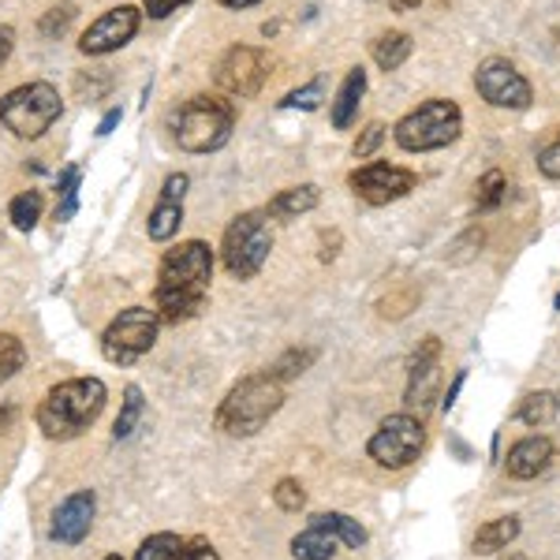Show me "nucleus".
Wrapping results in <instances>:
<instances>
[{
    "label": "nucleus",
    "instance_id": "34",
    "mask_svg": "<svg viewBox=\"0 0 560 560\" xmlns=\"http://www.w3.org/2000/svg\"><path fill=\"white\" fill-rule=\"evenodd\" d=\"M108 83H113V79H108L105 71H79V75H75V94L83 97V102H97V97L108 90Z\"/></svg>",
    "mask_w": 560,
    "mask_h": 560
},
{
    "label": "nucleus",
    "instance_id": "26",
    "mask_svg": "<svg viewBox=\"0 0 560 560\" xmlns=\"http://www.w3.org/2000/svg\"><path fill=\"white\" fill-rule=\"evenodd\" d=\"M79 184H83V168L68 165L57 179V221H71L79 213Z\"/></svg>",
    "mask_w": 560,
    "mask_h": 560
},
{
    "label": "nucleus",
    "instance_id": "11",
    "mask_svg": "<svg viewBox=\"0 0 560 560\" xmlns=\"http://www.w3.org/2000/svg\"><path fill=\"white\" fill-rule=\"evenodd\" d=\"M348 184L366 206H388V202L408 198L415 187H419V173L388 165V161H370V165L355 168V173L348 176Z\"/></svg>",
    "mask_w": 560,
    "mask_h": 560
},
{
    "label": "nucleus",
    "instance_id": "49",
    "mask_svg": "<svg viewBox=\"0 0 560 560\" xmlns=\"http://www.w3.org/2000/svg\"><path fill=\"white\" fill-rule=\"evenodd\" d=\"M553 306H557V311H560V292H557V300H553Z\"/></svg>",
    "mask_w": 560,
    "mask_h": 560
},
{
    "label": "nucleus",
    "instance_id": "43",
    "mask_svg": "<svg viewBox=\"0 0 560 560\" xmlns=\"http://www.w3.org/2000/svg\"><path fill=\"white\" fill-rule=\"evenodd\" d=\"M12 419H15V408H4V411H0V433L12 427Z\"/></svg>",
    "mask_w": 560,
    "mask_h": 560
},
{
    "label": "nucleus",
    "instance_id": "50",
    "mask_svg": "<svg viewBox=\"0 0 560 560\" xmlns=\"http://www.w3.org/2000/svg\"><path fill=\"white\" fill-rule=\"evenodd\" d=\"M509 560H523V557H509Z\"/></svg>",
    "mask_w": 560,
    "mask_h": 560
},
{
    "label": "nucleus",
    "instance_id": "38",
    "mask_svg": "<svg viewBox=\"0 0 560 560\" xmlns=\"http://www.w3.org/2000/svg\"><path fill=\"white\" fill-rule=\"evenodd\" d=\"M382 139H385V124H366L363 135L355 139V158H370V153L382 147Z\"/></svg>",
    "mask_w": 560,
    "mask_h": 560
},
{
    "label": "nucleus",
    "instance_id": "1",
    "mask_svg": "<svg viewBox=\"0 0 560 560\" xmlns=\"http://www.w3.org/2000/svg\"><path fill=\"white\" fill-rule=\"evenodd\" d=\"M213 280V250L202 240H187L179 247L165 250L153 288V311L165 325L191 322L206 306Z\"/></svg>",
    "mask_w": 560,
    "mask_h": 560
},
{
    "label": "nucleus",
    "instance_id": "47",
    "mask_svg": "<svg viewBox=\"0 0 560 560\" xmlns=\"http://www.w3.org/2000/svg\"><path fill=\"white\" fill-rule=\"evenodd\" d=\"M553 38H557V45H560V23H557V31H553Z\"/></svg>",
    "mask_w": 560,
    "mask_h": 560
},
{
    "label": "nucleus",
    "instance_id": "31",
    "mask_svg": "<svg viewBox=\"0 0 560 560\" xmlns=\"http://www.w3.org/2000/svg\"><path fill=\"white\" fill-rule=\"evenodd\" d=\"M179 546H184L179 535H173V530H161V535H150L147 541H142L135 560H176Z\"/></svg>",
    "mask_w": 560,
    "mask_h": 560
},
{
    "label": "nucleus",
    "instance_id": "36",
    "mask_svg": "<svg viewBox=\"0 0 560 560\" xmlns=\"http://www.w3.org/2000/svg\"><path fill=\"white\" fill-rule=\"evenodd\" d=\"M176 560H221V557H217L210 538H187L184 546H179Z\"/></svg>",
    "mask_w": 560,
    "mask_h": 560
},
{
    "label": "nucleus",
    "instance_id": "39",
    "mask_svg": "<svg viewBox=\"0 0 560 560\" xmlns=\"http://www.w3.org/2000/svg\"><path fill=\"white\" fill-rule=\"evenodd\" d=\"M184 4H191V0H142L150 20H165V15H173L176 8H184Z\"/></svg>",
    "mask_w": 560,
    "mask_h": 560
},
{
    "label": "nucleus",
    "instance_id": "40",
    "mask_svg": "<svg viewBox=\"0 0 560 560\" xmlns=\"http://www.w3.org/2000/svg\"><path fill=\"white\" fill-rule=\"evenodd\" d=\"M120 120H124L120 108H108V113L102 116V124H97V135H102V139H105V135H113V131H116V124H120Z\"/></svg>",
    "mask_w": 560,
    "mask_h": 560
},
{
    "label": "nucleus",
    "instance_id": "4",
    "mask_svg": "<svg viewBox=\"0 0 560 560\" xmlns=\"http://www.w3.org/2000/svg\"><path fill=\"white\" fill-rule=\"evenodd\" d=\"M236 128V105L224 102L221 94L187 97L173 113V139L187 153H213L232 139Z\"/></svg>",
    "mask_w": 560,
    "mask_h": 560
},
{
    "label": "nucleus",
    "instance_id": "44",
    "mask_svg": "<svg viewBox=\"0 0 560 560\" xmlns=\"http://www.w3.org/2000/svg\"><path fill=\"white\" fill-rule=\"evenodd\" d=\"M221 4L224 8H236V12H240V8H255L258 0H221Z\"/></svg>",
    "mask_w": 560,
    "mask_h": 560
},
{
    "label": "nucleus",
    "instance_id": "45",
    "mask_svg": "<svg viewBox=\"0 0 560 560\" xmlns=\"http://www.w3.org/2000/svg\"><path fill=\"white\" fill-rule=\"evenodd\" d=\"M337 243H340V236H332V247H337ZM322 261H332V250L329 247L322 250Z\"/></svg>",
    "mask_w": 560,
    "mask_h": 560
},
{
    "label": "nucleus",
    "instance_id": "32",
    "mask_svg": "<svg viewBox=\"0 0 560 560\" xmlns=\"http://www.w3.org/2000/svg\"><path fill=\"white\" fill-rule=\"evenodd\" d=\"M273 501H277L280 512H300L306 504V493H303V486L295 482V478H280L277 490H273Z\"/></svg>",
    "mask_w": 560,
    "mask_h": 560
},
{
    "label": "nucleus",
    "instance_id": "23",
    "mask_svg": "<svg viewBox=\"0 0 560 560\" xmlns=\"http://www.w3.org/2000/svg\"><path fill=\"white\" fill-rule=\"evenodd\" d=\"M311 523H318V527H325L329 535H337L345 549H363L370 538L363 523L351 520L348 512H318V516H311Z\"/></svg>",
    "mask_w": 560,
    "mask_h": 560
},
{
    "label": "nucleus",
    "instance_id": "25",
    "mask_svg": "<svg viewBox=\"0 0 560 560\" xmlns=\"http://www.w3.org/2000/svg\"><path fill=\"white\" fill-rule=\"evenodd\" d=\"M142 411H147V400H142V388L139 385H128L124 388V404H120V415H116V427H113V438L116 441H128L142 422Z\"/></svg>",
    "mask_w": 560,
    "mask_h": 560
},
{
    "label": "nucleus",
    "instance_id": "8",
    "mask_svg": "<svg viewBox=\"0 0 560 560\" xmlns=\"http://www.w3.org/2000/svg\"><path fill=\"white\" fill-rule=\"evenodd\" d=\"M158 329H161L158 311H150V306H128V311L116 314V318L108 322V329L102 332V355L116 366L139 363V359L158 345Z\"/></svg>",
    "mask_w": 560,
    "mask_h": 560
},
{
    "label": "nucleus",
    "instance_id": "7",
    "mask_svg": "<svg viewBox=\"0 0 560 560\" xmlns=\"http://www.w3.org/2000/svg\"><path fill=\"white\" fill-rule=\"evenodd\" d=\"M60 108L65 102L52 83H26L0 97V124L20 139H42L60 120Z\"/></svg>",
    "mask_w": 560,
    "mask_h": 560
},
{
    "label": "nucleus",
    "instance_id": "41",
    "mask_svg": "<svg viewBox=\"0 0 560 560\" xmlns=\"http://www.w3.org/2000/svg\"><path fill=\"white\" fill-rule=\"evenodd\" d=\"M12 45H15V31L12 26H0V65L12 57Z\"/></svg>",
    "mask_w": 560,
    "mask_h": 560
},
{
    "label": "nucleus",
    "instance_id": "5",
    "mask_svg": "<svg viewBox=\"0 0 560 560\" xmlns=\"http://www.w3.org/2000/svg\"><path fill=\"white\" fill-rule=\"evenodd\" d=\"M464 131V113L456 102L448 97H430L419 108H411L400 124L393 128V139L400 150L408 153H430V150H445L453 147Z\"/></svg>",
    "mask_w": 560,
    "mask_h": 560
},
{
    "label": "nucleus",
    "instance_id": "35",
    "mask_svg": "<svg viewBox=\"0 0 560 560\" xmlns=\"http://www.w3.org/2000/svg\"><path fill=\"white\" fill-rule=\"evenodd\" d=\"M75 20V8L71 4H60V8H52L49 15L38 23V31L45 34V38H57V34H65L68 31V23Z\"/></svg>",
    "mask_w": 560,
    "mask_h": 560
},
{
    "label": "nucleus",
    "instance_id": "33",
    "mask_svg": "<svg viewBox=\"0 0 560 560\" xmlns=\"http://www.w3.org/2000/svg\"><path fill=\"white\" fill-rule=\"evenodd\" d=\"M318 105H322V79H314V83H306L300 90H292V94L280 102V108H303V113H314Z\"/></svg>",
    "mask_w": 560,
    "mask_h": 560
},
{
    "label": "nucleus",
    "instance_id": "24",
    "mask_svg": "<svg viewBox=\"0 0 560 560\" xmlns=\"http://www.w3.org/2000/svg\"><path fill=\"white\" fill-rule=\"evenodd\" d=\"M411 49H415L411 34L388 31V34H382V38L374 42V65L382 68V71H396V68L404 65V60L411 57Z\"/></svg>",
    "mask_w": 560,
    "mask_h": 560
},
{
    "label": "nucleus",
    "instance_id": "28",
    "mask_svg": "<svg viewBox=\"0 0 560 560\" xmlns=\"http://www.w3.org/2000/svg\"><path fill=\"white\" fill-rule=\"evenodd\" d=\"M8 217H12V224L20 232H31L34 224H38L42 217V195L38 191H23L12 198V206H8Z\"/></svg>",
    "mask_w": 560,
    "mask_h": 560
},
{
    "label": "nucleus",
    "instance_id": "29",
    "mask_svg": "<svg viewBox=\"0 0 560 560\" xmlns=\"http://www.w3.org/2000/svg\"><path fill=\"white\" fill-rule=\"evenodd\" d=\"M504 191H509L504 173H501V168H490V173L475 184V206H478V210H493V206L504 202Z\"/></svg>",
    "mask_w": 560,
    "mask_h": 560
},
{
    "label": "nucleus",
    "instance_id": "9",
    "mask_svg": "<svg viewBox=\"0 0 560 560\" xmlns=\"http://www.w3.org/2000/svg\"><path fill=\"white\" fill-rule=\"evenodd\" d=\"M422 448H427V427L408 411L388 415L382 427L374 430V438L366 441V456L374 459L377 467H385V471H404V467H411L415 459L422 456Z\"/></svg>",
    "mask_w": 560,
    "mask_h": 560
},
{
    "label": "nucleus",
    "instance_id": "30",
    "mask_svg": "<svg viewBox=\"0 0 560 560\" xmlns=\"http://www.w3.org/2000/svg\"><path fill=\"white\" fill-rule=\"evenodd\" d=\"M26 363V348L15 332H0V382L15 377Z\"/></svg>",
    "mask_w": 560,
    "mask_h": 560
},
{
    "label": "nucleus",
    "instance_id": "17",
    "mask_svg": "<svg viewBox=\"0 0 560 560\" xmlns=\"http://www.w3.org/2000/svg\"><path fill=\"white\" fill-rule=\"evenodd\" d=\"M363 94H366V71L363 68H351L348 79L340 83L337 97H332L329 105V120L337 131H348L351 124H355L359 116V105H363Z\"/></svg>",
    "mask_w": 560,
    "mask_h": 560
},
{
    "label": "nucleus",
    "instance_id": "19",
    "mask_svg": "<svg viewBox=\"0 0 560 560\" xmlns=\"http://www.w3.org/2000/svg\"><path fill=\"white\" fill-rule=\"evenodd\" d=\"M318 202H322L318 187L300 184V187H288V191H280L273 202L266 206V217H273V221H295V217L311 213Z\"/></svg>",
    "mask_w": 560,
    "mask_h": 560
},
{
    "label": "nucleus",
    "instance_id": "37",
    "mask_svg": "<svg viewBox=\"0 0 560 560\" xmlns=\"http://www.w3.org/2000/svg\"><path fill=\"white\" fill-rule=\"evenodd\" d=\"M538 173L546 179H560V139L538 150Z\"/></svg>",
    "mask_w": 560,
    "mask_h": 560
},
{
    "label": "nucleus",
    "instance_id": "13",
    "mask_svg": "<svg viewBox=\"0 0 560 560\" xmlns=\"http://www.w3.org/2000/svg\"><path fill=\"white\" fill-rule=\"evenodd\" d=\"M139 23H142L139 8H131V4L113 8V12H105L102 20H94L86 26L83 38H79V49H83L86 57H108V52L124 49V45L139 34Z\"/></svg>",
    "mask_w": 560,
    "mask_h": 560
},
{
    "label": "nucleus",
    "instance_id": "15",
    "mask_svg": "<svg viewBox=\"0 0 560 560\" xmlns=\"http://www.w3.org/2000/svg\"><path fill=\"white\" fill-rule=\"evenodd\" d=\"M94 512H97V497L94 490H79L60 501V509L52 512V527L49 535L52 541H60V546H79L90 527H94Z\"/></svg>",
    "mask_w": 560,
    "mask_h": 560
},
{
    "label": "nucleus",
    "instance_id": "42",
    "mask_svg": "<svg viewBox=\"0 0 560 560\" xmlns=\"http://www.w3.org/2000/svg\"><path fill=\"white\" fill-rule=\"evenodd\" d=\"M464 382H467V374H464V370H459V374H456V382L453 385H448V393H445V400H441V408H453V404H456V396H459V388H464Z\"/></svg>",
    "mask_w": 560,
    "mask_h": 560
},
{
    "label": "nucleus",
    "instance_id": "2",
    "mask_svg": "<svg viewBox=\"0 0 560 560\" xmlns=\"http://www.w3.org/2000/svg\"><path fill=\"white\" fill-rule=\"evenodd\" d=\"M108 388L102 377H71L45 393L38 404V430L52 441H71L97 422L105 411Z\"/></svg>",
    "mask_w": 560,
    "mask_h": 560
},
{
    "label": "nucleus",
    "instance_id": "27",
    "mask_svg": "<svg viewBox=\"0 0 560 560\" xmlns=\"http://www.w3.org/2000/svg\"><path fill=\"white\" fill-rule=\"evenodd\" d=\"M314 359H318V348H288L284 355H280L277 363L269 366V374H273L277 382L284 385V382H292V377L306 374V370L314 366Z\"/></svg>",
    "mask_w": 560,
    "mask_h": 560
},
{
    "label": "nucleus",
    "instance_id": "48",
    "mask_svg": "<svg viewBox=\"0 0 560 560\" xmlns=\"http://www.w3.org/2000/svg\"><path fill=\"white\" fill-rule=\"evenodd\" d=\"M105 560H124V557H120V553H113V557H105Z\"/></svg>",
    "mask_w": 560,
    "mask_h": 560
},
{
    "label": "nucleus",
    "instance_id": "12",
    "mask_svg": "<svg viewBox=\"0 0 560 560\" xmlns=\"http://www.w3.org/2000/svg\"><path fill=\"white\" fill-rule=\"evenodd\" d=\"M266 75H269V60L255 45H232V49L217 60V71H213L217 86L229 97H240V102L243 97H255L261 83H266Z\"/></svg>",
    "mask_w": 560,
    "mask_h": 560
},
{
    "label": "nucleus",
    "instance_id": "14",
    "mask_svg": "<svg viewBox=\"0 0 560 560\" xmlns=\"http://www.w3.org/2000/svg\"><path fill=\"white\" fill-rule=\"evenodd\" d=\"M441 382V340L438 337H427L411 355V366H408V393H404V404L408 408H430L433 400V388Z\"/></svg>",
    "mask_w": 560,
    "mask_h": 560
},
{
    "label": "nucleus",
    "instance_id": "46",
    "mask_svg": "<svg viewBox=\"0 0 560 560\" xmlns=\"http://www.w3.org/2000/svg\"><path fill=\"white\" fill-rule=\"evenodd\" d=\"M396 8H411V4H419V0H393Z\"/></svg>",
    "mask_w": 560,
    "mask_h": 560
},
{
    "label": "nucleus",
    "instance_id": "3",
    "mask_svg": "<svg viewBox=\"0 0 560 560\" xmlns=\"http://www.w3.org/2000/svg\"><path fill=\"white\" fill-rule=\"evenodd\" d=\"M280 408H284V385L269 370H261V374L243 377L221 400V408H217V430H224L229 438H255Z\"/></svg>",
    "mask_w": 560,
    "mask_h": 560
},
{
    "label": "nucleus",
    "instance_id": "10",
    "mask_svg": "<svg viewBox=\"0 0 560 560\" xmlns=\"http://www.w3.org/2000/svg\"><path fill=\"white\" fill-rule=\"evenodd\" d=\"M475 90L486 105L512 108V113H523V108H530V102H535V90L523 79V71L504 57H490L478 65Z\"/></svg>",
    "mask_w": 560,
    "mask_h": 560
},
{
    "label": "nucleus",
    "instance_id": "20",
    "mask_svg": "<svg viewBox=\"0 0 560 560\" xmlns=\"http://www.w3.org/2000/svg\"><path fill=\"white\" fill-rule=\"evenodd\" d=\"M340 553V538L329 535L325 527H318V523L306 520V530L303 535L292 538V557L295 560H332Z\"/></svg>",
    "mask_w": 560,
    "mask_h": 560
},
{
    "label": "nucleus",
    "instance_id": "18",
    "mask_svg": "<svg viewBox=\"0 0 560 560\" xmlns=\"http://www.w3.org/2000/svg\"><path fill=\"white\" fill-rule=\"evenodd\" d=\"M520 530H523L520 516H497L490 523H482V527L475 530V538H471V553H478V557L501 553V549H509L512 541L520 538Z\"/></svg>",
    "mask_w": 560,
    "mask_h": 560
},
{
    "label": "nucleus",
    "instance_id": "22",
    "mask_svg": "<svg viewBox=\"0 0 560 560\" xmlns=\"http://www.w3.org/2000/svg\"><path fill=\"white\" fill-rule=\"evenodd\" d=\"M557 411H560V400H557V393H527L520 400V408H516V419L520 422H527L530 430H541V427H553L557 422Z\"/></svg>",
    "mask_w": 560,
    "mask_h": 560
},
{
    "label": "nucleus",
    "instance_id": "6",
    "mask_svg": "<svg viewBox=\"0 0 560 560\" xmlns=\"http://www.w3.org/2000/svg\"><path fill=\"white\" fill-rule=\"evenodd\" d=\"M269 250H273V232H269V217L266 210H247L224 229L221 243V258L236 280H250L261 273Z\"/></svg>",
    "mask_w": 560,
    "mask_h": 560
},
{
    "label": "nucleus",
    "instance_id": "21",
    "mask_svg": "<svg viewBox=\"0 0 560 560\" xmlns=\"http://www.w3.org/2000/svg\"><path fill=\"white\" fill-rule=\"evenodd\" d=\"M179 224H184V202H179V198L161 195V198H158V206L150 210V221H147L150 240L168 243V240H173L176 232H179Z\"/></svg>",
    "mask_w": 560,
    "mask_h": 560
},
{
    "label": "nucleus",
    "instance_id": "16",
    "mask_svg": "<svg viewBox=\"0 0 560 560\" xmlns=\"http://www.w3.org/2000/svg\"><path fill=\"white\" fill-rule=\"evenodd\" d=\"M553 456H557V448L546 433L523 438L509 448V456H504V475L516 478V482H530V478H538L549 464H553Z\"/></svg>",
    "mask_w": 560,
    "mask_h": 560
}]
</instances>
